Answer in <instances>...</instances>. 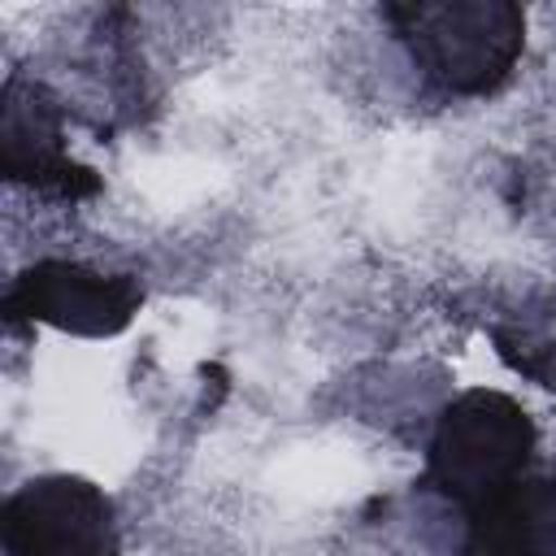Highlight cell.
Segmentation results:
<instances>
[{
  "label": "cell",
  "mask_w": 556,
  "mask_h": 556,
  "mask_svg": "<svg viewBox=\"0 0 556 556\" xmlns=\"http://www.w3.org/2000/svg\"><path fill=\"white\" fill-rule=\"evenodd\" d=\"M9 556H109V500L74 478H43L4 504Z\"/></svg>",
  "instance_id": "cell-3"
},
{
  "label": "cell",
  "mask_w": 556,
  "mask_h": 556,
  "mask_svg": "<svg viewBox=\"0 0 556 556\" xmlns=\"http://www.w3.org/2000/svg\"><path fill=\"white\" fill-rule=\"evenodd\" d=\"M530 443H534L530 417L508 395L469 391L439 421L430 447V478L439 482L443 495L478 513L482 504L517 486Z\"/></svg>",
  "instance_id": "cell-1"
},
{
  "label": "cell",
  "mask_w": 556,
  "mask_h": 556,
  "mask_svg": "<svg viewBox=\"0 0 556 556\" xmlns=\"http://www.w3.org/2000/svg\"><path fill=\"white\" fill-rule=\"evenodd\" d=\"M387 17L452 91H491L513 70L526 30L513 4H391Z\"/></svg>",
  "instance_id": "cell-2"
},
{
  "label": "cell",
  "mask_w": 556,
  "mask_h": 556,
  "mask_svg": "<svg viewBox=\"0 0 556 556\" xmlns=\"http://www.w3.org/2000/svg\"><path fill=\"white\" fill-rule=\"evenodd\" d=\"M139 291L126 278H104L70 261H43L9 291V308L43 317L78 334H113L130 321Z\"/></svg>",
  "instance_id": "cell-4"
}]
</instances>
